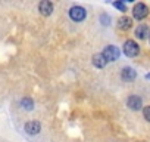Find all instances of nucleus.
Here are the masks:
<instances>
[{
  "mask_svg": "<svg viewBox=\"0 0 150 142\" xmlns=\"http://www.w3.org/2000/svg\"><path fill=\"white\" fill-rule=\"evenodd\" d=\"M122 50H124V53H125L128 58H134V56H137V55L140 53V46H138V43L134 42V40H127V42L124 43V46H122Z\"/></svg>",
  "mask_w": 150,
  "mask_h": 142,
  "instance_id": "f257e3e1",
  "label": "nucleus"
},
{
  "mask_svg": "<svg viewBox=\"0 0 150 142\" xmlns=\"http://www.w3.org/2000/svg\"><path fill=\"white\" fill-rule=\"evenodd\" d=\"M149 15V6L146 5V3H135L134 5V8H132V18L134 19H138V21H141V19H144L146 16Z\"/></svg>",
  "mask_w": 150,
  "mask_h": 142,
  "instance_id": "f03ea898",
  "label": "nucleus"
},
{
  "mask_svg": "<svg viewBox=\"0 0 150 142\" xmlns=\"http://www.w3.org/2000/svg\"><path fill=\"white\" fill-rule=\"evenodd\" d=\"M102 55H103V58L106 59V62H113V61H116V59L119 58L121 52H119V49H118L116 46L109 44V46L105 47V50L102 52Z\"/></svg>",
  "mask_w": 150,
  "mask_h": 142,
  "instance_id": "7ed1b4c3",
  "label": "nucleus"
},
{
  "mask_svg": "<svg viewBox=\"0 0 150 142\" xmlns=\"http://www.w3.org/2000/svg\"><path fill=\"white\" fill-rule=\"evenodd\" d=\"M86 15H87V12H86V9L81 8V6H72V8L69 9V16H71V19L75 21V22L83 21V19L86 18Z\"/></svg>",
  "mask_w": 150,
  "mask_h": 142,
  "instance_id": "20e7f679",
  "label": "nucleus"
},
{
  "mask_svg": "<svg viewBox=\"0 0 150 142\" xmlns=\"http://www.w3.org/2000/svg\"><path fill=\"white\" fill-rule=\"evenodd\" d=\"M127 107L132 111H140L143 110V99L138 95H131L127 99Z\"/></svg>",
  "mask_w": 150,
  "mask_h": 142,
  "instance_id": "39448f33",
  "label": "nucleus"
},
{
  "mask_svg": "<svg viewBox=\"0 0 150 142\" xmlns=\"http://www.w3.org/2000/svg\"><path fill=\"white\" fill-rule=\"evenodd\" d=\"M149 36H150V27L147 24H140L135 28V37L138 40H146Z\"/></svg>",
  "mask_w": 150,
  "mask_h": 142,
  "instance_id": "423d86ee",
  "label": "nucleus"
},
{
  "mask_svg": "<svg viewBox=\"0 0 150 142\" xmlns=\"http://www.w3.org/2000/svg\"><path fill=\"white\" fill-rule=\"evenodd\" d=\"M121 77L125 82H132L137 77V71L134 68H131V67H124L122 71H121Z\"/></svg>",
  "mask_w": 150,
  "mask_h": 142,
  "instance_id": "0eeeda50",
  "label": "nucleus"
},
{
  "mask_svg": "<svg viewBox=\"0 0 150 142\" xmlns=\"http://www.w3.org/2000/svg\"><path fill=\"white\" fill-rule=\"evenodd\" d=\"M38 11H40L41 15L49 16V15H52V12H53V3L49 2V0H43V2L38 5Z\"/></svg>",
  "mask_w": 150,
  "mask_h": 142,
  "instance_id": "6e6552de",
  "label": "nucleus"
},
{
  "mask_svg": "<svg viewBox=\"0 0 150 142\" xmlns=\"http://www.w3.org/2000/svg\"><path fill=\"white\" fill-rule=\"evenodd\" d=\"M41 130V124L38 121H28L25 124V132L28 135H38Z\"/></svg>",
  "mask_w": 150,
  "mask_h": 142,
  "instance_id": "1a4fd4ad",
  "label": "nucleus"
},
{
  "mask_svg": "<svg viewBox=\"0 0 150 142\" xmlns=\"http://www.w3.org/2000/svg\"><path fill=\"white\" fill-rule=\"evenodd\" d=\"M132 27V18H129V16H121L119 19H118V28L119 30H122V31H127V30H129Z\"/></svg>",
  "mask_w": 150,
  "mask_h": 142,
  "instance_id": "9d476101",
  "label": "nucleus"
},
{
  "mask_svg": "<svg viewBox=\"0 0 150 142\" xmlns=\"http://www.w3.org/2000/svg\"><path fill=\"white\" fill-rule=\"evenodd\" d=\"M106 59L103 58V55L102 53H96V55H93V65L96 67V68H105L106 67Z\"/></svg>",
  "mask_w": 150,
  "mask_h": 142,
  "instance_id": "9b49d317",
  "label": "nucleus"
},
{
  "mask_svg": "<svg viewBox=\"0 0 150 142\" xmlns=\"http://www.w3.org/2000/svg\"><path fill=\"white\" fill-rule=\"evenodd\" d=\"M21 105H22L25 110H28V111L34 108V102H33L31 98H22V99H21Z\"/></svg>",
  "mask_w": 150,
  "mask_h": 142,
  "instance_id": "f8f14e48",
  "label": "nucleus"
},
{
  "mask_svg": "<svg viewBox=\"0 0 150 142\" xmlns=\"http://www.w3.org/2000/svg\"><path fill=\"white\" fill-rule=\"evenodd\" d=\"M143 117L146 118V121H149V123H150V105L143 107Z\"/></svg>",
  "mask_w": 150,
  "mask_h": 142,
  "instance_id": "ddd939ff",
  "label": "nucleus"
},
{
  "mask_svg": "<svg viewBox=\"0 0 150 142\" xmlns=\"http://www.w3.org/2000/svg\"><path fill=\"white\" fill-rule=\"evenodd\" d=\"M113 6H115L116 9H119L121 12H127V6H125L124 2H113Z\"/></svg>",
  "mask_w": 150,
  "mask_h": 142,
  "instance_id": "4468645a",
  "label": "nucleus"
},
{
  "mask_svg": "<svg viewBox=\"0 0 150 142\" xmlns=\"http://www.w3.org/2000/svg\"><path fill=\"white\" fill-rule=\"evenodd\" d=\"M100 21L103 22V25H109V24H110V18H109L108 15H105V14L100 16Z\"/></svg>",
  "mask_w": 150,
  "mask_h": 142,
  "instance_id": "2eb2a0df",
  "label": "nucleus"
},
{
  "mask_svg": "<svg viewBox=\"0 0 150 142\" xmlns=\"http://www.w3.org/2000/svg\"><path fill=\"white\" fill-rule=\"evenodd\" d=\"M146 79H147V80H150V73H149V74H146Z\"/></svg>",
  "mask_w": 150,
  "mask_h": 142,
  "instance_id": "dca6fc26",
  "label": "nucleus"
},
{
  "mask_svg": "<svg viewBox=\"0 0 150 142\" xmlns=\"http://www.w3.org/2000/svg\"><path fill=\"white\" fill-rule=\"evenodd\" d=\"M149 40H150V36H149Z\"/></svg>",
  "mask_w": 150,
  "mask_h": 142,
  "instance_id": "f3484780",
  "label": "nucleus"
}]
</instances>
